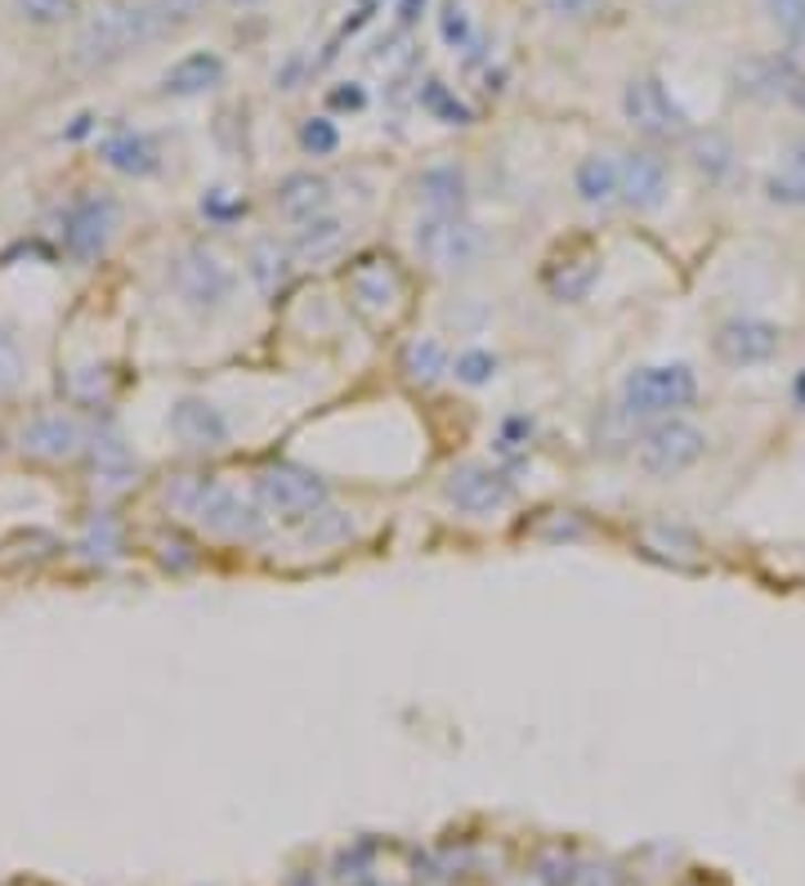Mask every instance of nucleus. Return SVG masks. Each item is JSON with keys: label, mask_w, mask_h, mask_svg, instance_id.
<instances>
[{"label": "nucleus", "mask_w": 805, "mask_h": 886, "mask_svg": "<svg viewBox=\"0 0 805 886\" xmlns=\"http://www.w3.org/2000/svg\"><path fill=\"white\" fill-rule=\"evenodd\" d=\"M247 206L228 193V188H210L206 197H202V215L210 219V225H228V219H238Z\"/></svg>", "instance_id": "obj_36"}, {"label": "nucleus", "mask_w": 805, "mask_h": 886, "mask_svg": "<svg viewBox=\"0 0 805 886\" xmlns=\"http://www.w3.org/2000/svg\"><path fill=\"white\" fill-rule=\"evenodd\" d=\"M238 6H256V0H238Z\"/></svg>", "instance_id": "obj_42"}, {"label": "nucleus", "mask_w": 805, "mask_h": 886, "mask_svg": "<svg viewBox=\"0 0 805 886\" xmlns=\"http://www.w3.org/2000/svg\"><path fill=\"white\" fill-rule=\"evenodd\" d=\"M85 453H90V484H94L99 497H122L126 488H135L140 462H135V453L126 449V439L112 430V425L99 430L85 443Z\"/></svg>", "instance_id": "obj_14"}, {"label": "nucleus", "mask_w": 805, "mask_h": 886, "mask_svg": "<svg viewBox=\"0 0 805 886\" xmlns=\"http://www.w3.org/2000/svg\"><path fill=\"white\" fill-rule=\"evenodd\" d=\"M14 14L32 28H59L76 19V0H14Z\"/></svg>", "instance_id": "obj_30"}, {"label": "nucleus", "mask_w": 805, "mask_h": 886, "mask_svg": "<svg viewBox=\"0 0 805 886\" xmlns=\"http://www.w3.org/2000/svg\"><path fill=\"white\" fill-rule=\"evenodd\" d=\"M412 247L434 274H466L484 260L488 243L466 215H425L412 229Z\"/></svg>", "instance_id": "obj_5"}, {"label": "nucleus", "mask_w": 805, "mask_h": 886, "mask_svg": "<svg viewBox=\"0 0 805 886\" xmlns=\"http://www.w3.org/2000/svg\"><path fill=\"white\" fill-rule=\"evenodd\" d=\"M712 350L730 368H761L783 350V331L765 318H730L716 327Z\"/></svg>", "instance_id": "obj_11"}, {"label": "nucleus", "mask_w": 805, "mask_h": 886, "mask_svg": "<svg viewBox=\"0 0 805 886\" xmlns=\"http://www.w3.org/2000/svg\"><path fill=\"white\" fill-rule=\"evenodd\" d=\"M157 560L166 569H175V574H188V569H197V550L184 537H162L157 542Z\"/></svg>", "instance_id": "obj_38"}, {"label": "nucleus", "mask_w": 805, "mask_h": 886, "mask_svg": "<svg viewBox=\"0 0 805 886\" xmlns=\"http://www.w3.org/2000/svg\"><path fill=\"white\" fill-rule=\"evenodd\" d=\"M350 533H354V519L344 515V511H331V506H322L313 519H305V537L318 542V546H336V542H344Z\"/></svg>", "instance_id": "obj_31"}, {"label": "nucleus", "mask_w": 805, "mask_h": 886, "mask_svg": "<svg viewBox=\"0 0 805 886\" xmlns=\"http://www.w3.org/2000/svg\"><path fill=\"white\" fill-rule=\"evenodd\" d=\"M256 502L265 506V515H278L287 524H305L331 502V493H327V480L318 471L282 462V466H265L256 475Z\"/></svg>", "instance_id": "obj_6"}, {"label": "nucleus", "mask_w": 805, "mask_h": 886, "mask_svg": "<svg viewBox=\"0 0 805 886\" xmlns=\"http://www.w3.org/2000/svg\"><path fill=\"white\" fill-rule=\"evenodd\" d=\"M787 99H792V103H796V107H801V113H805V76H801V81H796V85H792V94H787Z\"/></svg>", "instance_id": "obj_41"}, {"label": "nucleus", "mask_w": 805, "mask_h": 886, "mask_svg": "<svg viewBox=\"0 0 805 886\" xmlns=\"http://www.w3.org/2000/svg\"><path fill=\"white\" fill-rule=\"evenodd\" d=\"M421 10H425V0H403V6H399V23L407 28V23H416L421 19Z\"/></svg>", "instance_id": "obj_40"}, {"label": "nucleus", "mask_w": 805, "mask_h": 886, "mask_svg": "<svg viewBox=\"0 0 805 886\" xmlns=\"http://www.w3.org/2000/svg\"><path fill=\"white\" fill-rule=\"evenodd\" d=\"M708 457V430L684 416H662L636 439V462L653 480H675Z\"/></svg>", "instance_id": "obj_3"}, {"label": "nucleus", "mask_w": 805, "mask_h": 886, "mask_svg": "<svg viewBox=\"0 0 805 886\" xmlns=\"http://www.w3.org/2000/svg\"><path fill=\"white\" fill-rule=\"evenodd\" d=\"M76 550H81L90 565H117L122 550H126V533H122V524L112 519L107 511H94L90 524L76 537Z\"/></svg>", "instance_id": "obj_23"}, {"label": "nucleus", "mask_w": 805, "mask_h": 886, "mask_svg": "<svg viewBox=\"0 0 805 886\" xmlns=\"http://www.w3.org/2000/svg\"><path fill=\"white\" fill-rule=\"evenodd\" d=\"M438 32H443V41H447L452 50H466V45H471V14H466V6L447 0L443 14H438Z\"/></svg>", "instance_id": "obj_35"}, {"label": "nucleus", "mask_w": 805, "mask_h": 886, "mask_svg": "<svg viewBox=\"0 0 805 886\" xmlns=\"http://www.w3.org/2000/svg\"><path fill=\"white\" fill-rule=\"evenodd\" d=\"M219 81H224V59L219 54H188L162 76V90L175 94V99H193V94L215 90Z\"/></svg>", "instance_id": "obj_20"}, {"label": "nucleus", "mask_w": 805, "mask_h": 886, "mask_svg": "<svg viewBox=\"0 0 805 886\" xmlns=\"http://www.w3.org/2000/svg\"><path fill=\"white\" fill-rule=\"evenodd\" d=\"M403 296H407V282L390 256H363L350 265V300L372 327L394 322L403 309Z\"/></svg>", "instance_id": "obj_8"}, {"label": "nucleus", "mask_w": 805, "mask_h": 886, "mask_svg": "<svg viewBox=\"0 0 805 886\" xmlns=\"http://www.w3.org/2000/svg\"><path fill=\"white\" fill-rule=\"evenodd\" d=\"M541 6H546V14H555V19L587 23V19L605 14V6H609V0H541Z\"/></svg>", "instance_id": "obj_37"}, {"label": "nucleus", "mask_w": 805, "mask_h": 886, "mask_svg": "<svg viewBox=\"0 0 805 886\" xmlns=\"http://www.w3.org/2000/svg\"><path fill=\"white\" fill-rule=\"evenodd\" d=\"M622 113H627V122L640 131V135H649V140H680L689 126H684V113H680V103L653 81V76H636V81H627V90H622Z\"/></svg>", "instance_id": "obj_10"}, {"label": "nucleus", "mask_w": 805, "mask_h": 886, "mask_svg": "<svg viewBox=\"0 0 805 886\" xmlns=\"http://www.w3.org/2000/svg\"><path fill=\"white\" fill-rule=\"evenodd\" d=\"M331 103L336 107H363V90L350 85V90H331Z\"/></svg>", "instance_id": "obj_39"}, {"label": "nucleus", "mask_w": 805, "mask_h": 886, "mask_svg": "<svg viewBox=\"0 0 805 886\" xmlns=\"http://www.w3.org/2000/svg\"><path fill=\"white\" fill-rule=\"evenodd\" d=\"M274 202L291 225H309V219H322L331 210V179L318 175V171H296L278 184Z\"/></svg>", "instance_id": "obj_18"}, {"label": "nucleus", "mask_w": 805, "mask_h": 886, "mask_svg": "<svg viewBox=\"0 0 805 886\" xmlns=\"http://www.w3.org/2000/svg\"><path fill=\"white\" fill-rule=\"evenodd\" d=\"M344 251V225L336 215H322V219H309V225H300L296 243H291V256L300 265H322L331 256Z\"/></svg>", "instance_id": "obj_24"}, {"label": "nucleus", "mask_w": 805, "mask_h": 886, "mask_svg": "<svg viewBox=\"0 0 805 886\" xmlns=\"http://www.w3.org/2000/svg\"><path fill=\"white\" fill-rule=\"evenodd\" d=\"M497 354H488V350H466V354H456V363H452V377L462 381V385H488L493 377H497Z\"/></svg>", "instance_id": "obj_32"}, {"label": "nucleus", "mask_w": 805, "mask_h": 886, "mask_svg": "<svg viewBox=\"0 0 805 886\" xmlns=\"http://www.w3.org/2000/svg\"><path fill=\"white\" fill-rule=\"evenodd\" d=\"M166 502L171 511L197 519L210 537H224V542H256L265 533V506L242 497L238 488H228L219 480H206V475H175L166 484Z\"/></svg>", "instance_id": "obj_1"}, {"label": "nucleus", "mask_w": 805, "mask_h": 886, "mask_svg": "<svg viewBox=\"0 0 805 886\" xmlns=\"http://www.w3.org/2000/svg\"><path fill=\"white\" fill-rule=\"evenodd\" d=\"M443 493H447V502L456 511H466V515H497V511L510 506L515 484L493 466H456L447 475Z\"/></svg>", "instance_id": "obj_12"}, {"label": "nucleus", "mask_w": 805, "mask_h": 886, "mask_svg": "<svg viewBox=\"0 0 805 886\" xmlns=\"http://www.w3.org/2000/svg\"><path fill=\"white\" fill-rule=\"evenodd\" d=\"M694 399H699V377L689 363H649L627 372L622 381V412L631 421L680 416Z\"/></svg>", "instance_id": "obj_2"}, {"label": "nucleus", "mask_w": 805, "mask_h": 886, "mask_svg": "<svg viewBox=\"0 0 805 886\" xmlns=\"http://www.w3.org/2000/svg\"><path fill=\"white\" fill-rule=\"evenodd\" d=\"M416 193L430 206V215H462V206H466V175L456 171V166H430L416 179Z\"/></svg>", "instance_id": "obj_22"}, {"label": "nucleus", "mask_w": 805, "mask_h": 886, "mask_svg": "<svg viewBox=\"0 0 805 886\" xmlns=\"http://www.w3.org/2000/svg\"><path fill=\"white\" fill-rule=\"evenodd\" d=\"M730 144L721 140V135H699L694 140V166L703 171V175H712V179H721L725 171H730Z\"/></svg>", "instance_id": "obj_34"}, {"label": "nucleus", "mask_w": 805, "mask_h": 886, "mask_svg": "<svg viewBox=\"0 0 805 886\" xmlns=\"http://www.w3.org/2000/svg\"><path fill=\"white\" fill-rule=\"evenodd\" d=\"M85 443H90V434L68 412H37L19 430V453L32 462H50V466L76 462L85 453Z\"/></svg>", "instance_id": "obj_9"}, {"label": "nucleus", "mask_w": 805, "mask_h": 886, "mask_svg": "<svg viewBox=\"0 0 805 886\" xmlns=\"http://www.w3.org/2000/svg\"><path fill=\"white\" fill-rule=\"evenodd\" d=\"M403 372H407L416 385H434V381H443V372H452V363H447V350H443L434 337H416V341L403 350Z\"/></svg>", "instance_id": "obj_27"}, {"label": "nucleus", "mask_w": 805, "mask_h": 886, "mask_svg": "<svg viewBox=\"0 0 805 886\" xmlns=\"http://www.w3.org/2000/svg\"><path fill=\"white\" fill-rule=\"evenodd\" d=\"M99 162L107 171H117V175H131V179H148V175L162 171L157 144L144 131H131V126H117V131H107L99 140Z\"/></svg>", "instance_id": "obj_17"}, {"label": "nucleus", "mask_w": 805, "mask_h": 886, "mask_svg": "<svg viewBox=\"0 0 805 886\" xmlns=\"http://www.w3.org/2000/svg\"><path fill=\"white\" fill-rule=\"evenodd\" d=\"M171 291L193 313H219L238 291V278L210 247H184L171 260Z\"/></svg>", "instance_id": "obj_7"}, {"label": "nucleus", "mask_w": 805, "mask_h": 886, "mask_svg": "<svg viewBox=\"0 0 805 886\" xmlns=\"http://www.w3.org/2000/svg\"><path fill=\"white\" fill-rule=\"evenodd\" d=\"M122 234V202L103 193V188H90L81 193L68 210H63V251L76 260V265H94L112 251Z\"/></svg>", "instance_id": "obj_4"}, {"label": "nucleus", "mask_w": 805, "mask_h": 886, "mask_svg": "<svg viewBox=\"0 0 805 886\" xmlns=\"http://www.w3.org/2000/svg\"><path fill=\"white\" fill-rule=\"evenodd\" d=\"M300 148H305L309 157H331V153L340 148V131H336V122H327V117H309V122L300 126Z\"/></svg>", "instance_id": "obj_33"}, {"label": "nucleus", "mask_w": 805, "mask_h": 886, "mask_svg": "<svg viewBox=\"0 0 805 886\" xmlns=\"http://www.w3.org/2000/svg\"><path fill=\"white\" fill-rule=\"evenodd\" d=\"M739 90H747V94H761V99H774V94H792V85L801 81L796 72H792V63H783V59H752L747 68H739Z\"/></svg>", "instance_id": "obj_26"}, {"label": "nucleus", "mask_w": 805, "mask_h": 886, "mask_svg": "<svg viewBox=\"0 0 805 886\" xmlns=\"http://www.w3.org/2000/svg\"><path fill=\"white\" fill-rule=\"evenodd\" d=\"M596 282H600V251L587 247V243L564 247V251L550 256L546 269H541V287H546L555 300H564V305L587 300V296L596 291Z\"/></svg>", "instance_id": "obj_13"}, {"label": "nucleus", "mask_w": 805, "mask_h": 886, "mask_svg": "<svg viewBox=\"0 0 805 886\" xmlns=\"http://www.w3.org/2000/svg\"><path fill=\"white\" fill-rule=\"evenodd\" d=\"M765 197L792 210H805V140H796L787 148V157L778 162V171L765 179Z\"/></svg>", "instance_id": "obj_25"}, {"label": "nucleus", "mask_w": 805, "mask_h": 886, "mask_svg": "<svg viewBox=\"0 0 805 886\" xmlns=\"http://www.w3.org/2000/svg\"><path fill=\"white\" fill-rule=\"evenodd\" d=\"M166 425H171V434L184 443V449H193V453H215V449H224V443H228V416H224V408H215L202 394H184L171 408Z\"/></svg>", "instance_id": "obj_15"}, {"label": "nucleus", "mask_w": 805, "mask_h": 886, "mask_svg": "<svg viewBox=\"0 0 805 886\" xmlns=\"http://www.w3.org/2000/svg\"><path fill=\"white\" fill-rule=\"evenodd\" d=\"M23 372H28V363H23V350H19V341H14V331L0 327V403L19 394Z\"/></svg>", "instance_id": "obj_29"}, {"label": "nucleus", "mask_w": 805, "mask_h": 886, "mask_svg": "<svg viewBox=\"0 0 805 886\" xmlns=\"http://www.w3.org/2000/svg\"><path fill=\"white\" fill-rule=\"evenodd\" d=\"M572 188H578L582 206H591V210H613V206H622V162L600 157V153L582 157L578 171H572Z\"/></svg>", "instance_id": "obj_19"}, {"label": "nucleus", "mask_w": 805, "mask_h": 886, "mask_svg": "<svg viewBox=\"0 0 805 886\" xmlns=\"http://www.w3.org/2000/svg\"><path fill=\"white\" fill-rule=\"evenodd\" d=\"M421 103H425L430 117H438V122H447V126H466V122H471V107L456 99L443 81H425V85H421Z\"/></svg>", "instance_id": "obj_28"}, {"label": "nucleus", "mask_w": 805, "mask_h": 886, "mask_svg": "<svg viewBox=\"0 0 805 886\" xmlns=\"http://www.w3.org/2000/svg\"><path fill=\"white\" fill-rule=\"evenodd\" d=\"M291 260H296L291 247H282L274 238H260L247 251V278L256 282L260 296H278L287 287V278H291Z\"/></svg>", "instance_id": "obj_21"}, {"label": "nucleus", "mask_w": 805, "mask_h": 886, "mask_svg": "<svg viewBox=\"0 0 805 886\" xmlns=\"http://www.w3.org/2000/svg\"><path fill=\"white\" fill-rule=\"evenodd\" d=\"M667 188H671V171H667V162L658 153L631 148L622 157V206L649 215V210H658L667 202Z\"/></svg>", "instance_id": "obj_16"}]
</instances>
